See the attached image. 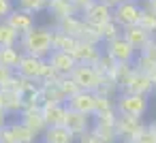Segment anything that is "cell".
<instances>
[{"label": "cell", "instance_id": "1", "mask_svg": "<svg viewBox=\"0 0 156 143\" xmlns=\"http://www.w3.org/2000/svg\"><path fill=\"white\" fill-rule=\"evenodd\" d=\"M20 49L24 54L37 56V58H49L54 51V28L47 26H34L30 32L20 37Z\"/></svg>", "mask_w": 156, "mask_h": 143}, {"label": "cell", "instance_id": "2", "mask_svg": "<svg viewBox=\"0 0 156 143\" xmlns=\"http://www.w3.org/2000/svg\"><path fill=\"white\" fill-rule=\"evenodd\" d=\"M150 107V100L145 94H135V92H122L115 98V111L122 115H133V117H143Z\"/></svg>", "mask_w": 156, "mask_h": 143}, {"label": "cell", "instance_id": "3", "mask_svg": "<svg viewBox=\"0 0 156 143\" xmlns=\"http://www.w3.org/2000/svg\"><path fill=\"white\" fill-rule=\"evenodd\" d=\"M73 81L79 85V90H88V92H98L103 85V73L96 68V64H77L75 71L71 73Z\"/></svg>", "mask_w": 156, "mask_h": 143}, {"label": "cell", "instance_id": "4", "mask_svg": "<svg viewBox=\"0 0 156 143\" xmlns=\"http://www.w3.org/2000/svg\"><path fill=\"white\" fill-rule=\"evenodd\" d=\"M141 13H143V7L139 0H124V2H120L113 9V22L120 24L122 28L135 26V24H139Z\"/></svg>", "mask_w": 156, "mask_h": 143}, {"label": "cell", "instance_id": "5", "mask_svg": "<svg viewBox=\"0 0 156 143\" xmlns=\"http://www.w3.org/2000/svg\"><path fill=\"white\" fill-rule=\"evenodd\" d=\"M105 54L111 56L118 64H133L139 51H137V49H135L124 37H118V39L105 43Z\"/></svg>", "mask_w": 156, "mask_h": 143}, {"label": "cell", "instance_id": "6", "mask_svg": "<svg viewBox=\"0 0 156 143\" xmlns=\"http://www.w3.org/2000/svg\"><path fill=\"white\" fill-rule=\"evenodd\" d=\"M47 68V60L45 58H37V56H30V54H24L15 73L20 77H26V79H32V81H41L43 73Z\"/></svg>", "mask_w": 156, "mask_h": 143}, {"label": "cell", "instance_id": "7", "mask_svg": "<svg viewBox=\"0 0 156 143\" xmlns=\"http://www.w3.org/2000/svg\"><path fill=\"white\" fill-rule=\"evenodd\" d=\"M96 98H98V92L79 90L77 94L66 98V107L73 111H79V113H86V115H94L96 113Z\"/></svg>", "mask_w": 156, "mask_h": 143}, {"label": "cell", "instance_id": "8", "mask_svg": "<svg viewBox=\"0 0 156 143\" xmlns=\"http://www.w3.org/2000/svg\"><path fill=\"white\" fill-rule=\"evenodd\" d=\"M81 17L86 19V24L98 28V26H103V24H107V22L113 19V9L109 5L101 2V0H94V2L81 13Z\"/></svg>", "mask_w": 156, "mask_h": 143}, {"label": "cell", "instance_id": "9", "mask_svg": "<svg viewBox=\"0 0 156 143\" xmlns=\"http://www.w3.org/2000/svg\"><path fill=\"white\" fill-rule=\"evenodd\" d=\"M122 90H124V92H135V94H145V96H150V94L154 92V81H152L150 75H145V73H141V71H137V68L133 66V73H130L128 79L124 81Z\"/></svg>", "mask_w": 156, "mask_h": 143}, {"label": "cell", "instance_id": "10", "mask_svg": "<svg viewBox=\"0 0 156 143\" xmlns=\"http://www.w3.org/2000/svg\"><path fill=\"white\" fill-rule=\"evenodd\" d=\"M115 130L120 137L126 139H139V134L145 130V126L141 124V117H133V115H122L118 113V120H115Z\"/></svg>", "mask_w": 156, "mask_h": 143}, {"label": "cell", "instance_id": "11", "mask_svg": "<svg viewBox=\"0 0 156 143\" xmlns=\"http://www.w3.org/2000/svg\"><path fill=\"white\" fill-rule=\"evenodd\" d=\"M122 37L137 49V51H141V49H145L147 47V43L154 39V34L152 32H147L143 26H139V24H135V26H126V28H122Z\"/></svg>", "mask_w": 156, "mask_h": 143}, {"label": "cell", "instance_id": "12", "mask_svg": "<svg viewBox=\"0 0 156 143\" xmlns=\"http://www.w3.org/2000/svg\"><path fill=\"white\" fill-rule=\"evenodd\" d=\"M73 56H75V60H77L79 64H98V60H101V56H103V49H101V45H96V43L79 41L77 47H75V51H73Z\"/></svg>", "mask_w": 156, "mask_h": 143}, {"label": "cell", "instance_id": "13", "mask_svg": "<svg viewBox=\"0 0 156 143\" xmlns=\"http://www.w3.org/2000/svg\"><path fill=\"white\" fill-rule=\"evenodd\" d=\"M47 62H49V64H51V66L62 75V77L71 75V73L75 71V66L79 64L71 51H60V49H54V51H51V56L47 58Z\"/></svg>", "mask_w": 156, "mask_h": 143}, {"label": "cell", "instance_id": "14", "mask_svg": "<svg viewBox=\"0 0 156 143\" xmlns=\"http://www.w3.org/2000/svg\"><path fill=\"white\" fill-rule=\"evenodd\" d=\"M54 28L60 30V32H64V34H69V37H75L77 41H81V37H83L88 24H86V19H83L81 15H71V17H64V19L56 22Z\"/></svg>", "mask_w": 156, "mask_h": 143}, {"label": "cell", "instance_id": "15", "mask_svg": "<svg viewBox=\"0 0 156 143\" xmlns=\"http://www.w3.org/2000/svg\"><path fill=\"white\" fill-rule=\"evenodd\" d=\"M90 117L92 115H86V113H79V111H73L66 107V117H64V126L75 134V137H81L88 132L90 128Z\"/></svg>", "mask_w": 156, "mask_h": 143}, {"label": "cell", "instance_id": "16", "mask_svg": "<svg viewBox=\"0 0 156 143\" xmlns=\"http://www.w3.org/2000/svg\"><path fill=\"white\" fill-rule=\"evenodd\" d=\"M41 111L47 126H62L66 117V103H43Z\"/></svg>", "mask_w": 156, "mask_h": 143}, {"label": "cell", "instance_id": "17", "mask_svg": "<svg viewBox=\"0 0 156 143\" xmlns=\"http://www.w3.org/2000/svg\"><path fill=\"white\" fill-rule=\"evenodd\" d=\"M20 122H22L24 126H28L34 134H43L45 128H47L41 107H28L26 111H22V120H20Z\"/></svg>", "mask_w": 156, "mask_h": 143}, {"label": "cell", "instance_id": "18", "mask_svg": "<svg viewBox=\"0 0 156 143\" xmlns=\"http://www.w3.org/2000/svg\"><path fill=\"white\" fill-rule=\"evenodd\" d=\"M7 22L20 32V37L26 34V32H30V30L37 26V24H34V15L28 13V11H22V9H17V7H15V11L7 17Z\"/></svg>", "mask_w": 156, "mask_h": 143}, {"label": "cell", "instance_id": "19", "mask_svg": "<svg viewBox=\"0 0 156 143\" xmlns=\"http://www.w3.org/2000/svg\"><path fill=\"white\" fill-rule=\"evenodd\" d=\"M41 141L43 143H73L75 141V134L62 124V126H47L45 132L41 134Z\"/></svg>", "mask_w": 156, "mask_h": 143}, {"label": "cell", "instance_id": "20", "mask_svg": "<svg viewBox=\"0 0 156 143\" xmlns=\"http://www.w3.org/2000/svg\"><path fill=\"white\" fill-rule=\"evenodd\" d=\"M47 13H49L56 22L64 19V17H71V15H79V11L75 9V5L71 2V0H49Z\"/></svg>", "mask_w": 156, "mask_h": 143}, {"label": "cell", "instance_id": "21", "mask_svg": "<svg viewBox=\"0 0 156 143\" xmlns=\"http://www.w3.org/2000/svg\"><path fill=\"white\" fill-rule=\"evenodd\" d=\"M15 45H20V32L7 19H0V47H15Z\"/></svg>", "mask_w": 156, "mask_h": 143}, {"label": "cell", "instance_id": "22", "mask_svg": "<svg viewBox=\"0 0 156 143\" xmlns=\"http://www.w3.org/2000/svg\"><path fill=\"white\" fill-rule=\"evenodd\" d=\"M22 56H24V51L20 49V45H15V47H0V64H2V66H9V68H13V71L17 68Z\"/></svg>", "mask_w": 156, "mask_h": 143}, {"label": "cell", "instance_id": "23", "mask_svg": "<svg viewBox=\"0 0 156 143\" xmlns=\"http://www.w3.org/2000/svg\"><path fill=\"white\" fill-rule=\"evenodd\" d=\"M77 39L75 37H69V34H64V32H60V30H56L54 28V49H60V51H75V47H77Z\"/></svg>", "mask_w": 156, "mask_h": 143}, {"label": "cell", "instance_id": "24", "mask_svg": "<svg viewBox=\"0 0 156 143\" xmlns=\"http://www.w3.org/2000/svg\"><path fill=\"white\" fill-rule=\"evenodd\" d=\"M98 34H101L103 45H105V43H109V41H113V39H118V37H122V26H120V24H115V22L111 19V22H107V24L98 26Z\"/></svg>", "mask_w": 156, "mask_h": 143}, {"label": "cell", "instance_id": "25", "mask_svg": "<svg viewBox=\"0 0 156 143\" xmlns=\"http://www.w3.org/2000/svg\"><path fill=\"white\" fill-rule=\"evenodd\" d=\"M47 5H49V0H15V7L17 9L28 11L32 15L41 13V11H47Z\"/></svg>", "mask_w": 156, "mask_h": 143}, {"label": "cell", "instance_id": "26", "mask_svg": "<svg viewBox=\"0 0 156 143\" xmlns=\"http://www.w3.org/2000/svg\"><path fill=\"white\" fill-rule=\"evenodd\" d=\"M133 66H135L137 71H141V73L150 75V77H154V75H156V62H154L152 58H147L145 54H141V51L137 54V58H135Z\"/></svg>", "mask_w": 156, "mask_h": 143}, {"label": "cell", "instance_id": "27", "mask_svg": "<svg viewBox=\"0 0 156 143\" xmlns=\"http://www.w3.org/2000/svg\"><path fill=\"white\" fill-rule=\"evenodd\" d=\"M139 26H143L147 32H152L156 37V15L150 13V11H143L141 13V19H139Z\"/></svg>", "mask_w": 156, "mask_h": 143}, {"label": "cell", "instance_id": "28", "mask_svg": "<svg viewBox=\"0 0 156 143\" xmlns=\"http://www.w3.org/2000/svg\"><path fill=\"white\" fill-rule=\"evenodd\" d=\"M15 11V0H0V19H7Z\"/></svg>", "mask_w": 156, "mask_h": 143}, {"label": "cell", "instance_id": "29", "mask_svg": "<svg viewBox=\"0 0 156 143\" xmlns=\"http://www.w3.org/2000/svg\"><path fill=\"white\" fill-rule=\"evenodd\" d=\"M13 75H15V71H13V68H9V66H2V64H0V88L7 85V83L13 79Z\"/></svg>", "mask_w": 156, "mask_h": 143}, {"label": "cell", "instance_id": "30", "mask_svg": "<svg viewBox=\"0 0 156 143\" xmlns=\"http://www.w3.org/2000/svg\"><path fill=\"white\" fill-rule=\"evenodd\" d=\"M137 141H139V143H156V132H154L152 128H145V130L139 134Z\"/></svg>", "mask_w": 156, "mask_h": 143}, {"label": "cell", "instance_id": "31", "mask_svg": "<svg viewBox=\"0 0 156 143\" xmlns=\"http://www.w3.org/2000/svg\"><path fill=\"white\" fill-rule=\"evenodd\" d=\"M81 143H105L94 130H88L86 134H81Z\"/></svg>", "mask_w": 156, "mask_h": 143}, {"label": "cell", "instance_id": "32", "mask_svg": "<svg viewBox=\"0 0 156 143\" xmlns=\"http://www.w3.org/2000/svg\"><path fill=\"white\" fill-rule=\"evenodd\" d=\"M141 54H145L147 58H152V60L156 62V37L147 43V47H145V49H141Z\"/></svg>", "mask_w": 156, "mask_h": 143}, {"label": "cell", "instance_id": "33", "mask_svg": "<svg viewBox=\"0 0 156 143\" xmlns=\"http://www.w3.org/2000/svg\"><path fill=\"white\" fill-rule=\"evenodd\" d=\"M71 2L75 5V9H77V11H79V15H81V13H83L92 2H94V0H71Z\"/></svg>", "mask_w": 156, "mask_h": 143}, {"label": "cell", "instance_id": "34", "mask_svg": "<svg viewBox=\"0 0 156 143\" xmlns=\"http://www.w3.org/2000/svg\"><path fill=\"white\" fill-rule=\"evenodd\" d=\"M139 2H141L143 11H150V13L156 15V0H139Z\"/></svg>", "mask_w": 156, "mask_h": 143}, {"label": "cell", "instance_id": "35", "mask_svg": "<svg viewBox=\"0 0 156 143\" xmlns=\"http://www.w3.org/2000/svg\"><path fill=\"white\" fill-rule=\"evenodd\" d=\"M7 115H9V113H7L2 107H0V128H5V126L9 124V122H7Z\"/></svg>", "mask_w": 156, "mask_h": 143}, {"label": "cell", "instance_id": "36", "mask_svg": "<svg viewBox=\"0 0 156 143\" xmlns=\"http://www.w3.org/2000/svg\"><path fill=\"white\" fill-rule=\"evenodd\" d=\"M101 2H105V5H109L111 9H115L120 2H124V0H101Z\"/></svg>", "mask_w": 156, "mask_h": 143}, {"label": "cell", "instance_id": "37", "mask_svg": "<svg viewBox=\"0 0 156 143\" xmlns=\"http://www.w3.org/2000/svg\"><path fill=\"white\" fill-rule=\"evenodd\" d=\"M124 143H139V141H137V139H126Z\"/></svg>", "mask_w": 156, "mask_h": 143}, {"label": "cell", "instance_id": "38", "mask_svg": "<svg viewBox=\"0 0 156 143\" xmlns=\"http://www.w3.org/2000/svg\"><path fill=\"white\" fill-rule=\"evenodd\" d=\"M152 81H154V92H156V75L152 77Z\"/></svg>", "mask_w": 156, "mask_h": 143}, {"label": "cell", "instance_id": "39", "mask_svg": "<svg viewBox=\"0 0 156 143\" xmlns=\"http://www.w3.org/2000/svg\"><path fill=\"white\" fill-rule=\"evenodd\" d=\"M150 128H152V130H154V132H156V122H154V124H152V126H150Z\"/></svg>", "mask_w": 156, "mask_h": 143}]
</instances>
